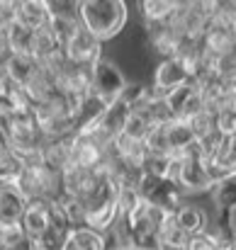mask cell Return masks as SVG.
Returning a JSON list of instances; mask_svg holds the SVG:
<instances>
[{"label":"cell","instance_id":"6da1fadb","mask_svg":"<svg viewBox=\"0 0 236 250\" xmlns=\"http://www.w3.org/2000/svg\"><path fill=\"white\" fill-rule=\"evenodd\" d=\"M76 15L88 34H93L97 42H110L124 29L129 7L119 0H88L76 2Z\"/></svg>","mask_w":236,"mask_h":250},{"label":"cell","instance_id":"7a4b0ae2","mask_svg":"<svg viewBox=\"0 0 236 250\" xmlns=\"http://www.w3.org/2000/svg\"><path fill=\"white\" fill-rule=\"evenodd\" d=\"M117 194H119V187H117V182L110 177V172L105 167L102 175L97 177L95 187L88 192V197L80 199L83 202V211H85V226L97 229L102 233H110L115 229L117 219H119Z\"/></svg>","mask_w":236,"mask_h":250},{"label":"cell","instance_id":"3957f363","mask_svg":"<svg viewBox=\"0 0 236 250\" xmlns=\"http://www.w3.org/2000/svg\"><path fill=\"white\" fill-rule=\"evenodd\" d=\"M137 192L144 202H149L151 207L161 209L163 214H175L183 204H185V192L180 189V185L170 177H154L149 172L142 170V177L137 182Z\"/></svg>","mask_w":236,"mask_h":250},{"label":"cell","instance_id":"277c9868","mask_svg":"<svg viewBox=\"0 0 236 250\" xmlns=\"http://www.w3.org/2000/svg\"><path fill=\"white\" fill-rule=\"evenodd\" d=\"M173 180L180 185V189L185 194H200V192H210L214 187L210 170H207V161L202 158V153L195 148H190L188 153H183L175 161V175Z\"/></svg>","mask_w":236,"mask_h":250},{"label":"cell","instance_id":"5b68a950","mask_svg":"<svg viewBox=\"0 0 236 250\" xmlns=\"http://www.w3.org/2000/svg\"><path fill=\"white\" fill-rule=\"evenodd\" d=\"M127 78H124V73L110 61V59H100L95 66H93V71H90V92L97 97V100H102L105 104H112V102H117L119 97H122V92H124V87H127Z\"/></svg>","mask_w":236,"mask_h":250},{"label":"cell","instance_id":"8992f818","mask_svg":"<svg viewBox=\"0 0 236 250\" xmlns=\"http://www.w3.org/2000/svg\"><path fill=\"white\" fill-rule=\"evenodd\" d=\"M165 104H168L173 119H183V122H192L200 112H205V100H202L200 85L195 81L165 95Z\"/></svg>","mask_w":236,"mask_h":250},{"label":"cell","instance_id":"52a82bcc","mask_svg":"<svg viewBox=\"0 0 236 250\" xmlns=\"http://www.w3.org/2000/svg\"><path fill=\"white\" fill-rule=\"evenodd\" d=\"M192 83V73L185 68V63L183 61H178L175 56H170V59H161V63L156 66V71H154V83L151 87L156 90L158 95H170L173 90H178V87H183V85Z\"/></svg>","mask_w":236,"mask_h":250},{"label":"cell","instance_id":"ba28073f","mask_svg":"<svg viewBox=\"0 0 236 250\" xmlns=\"http://www.w3.org/2000/svg\"><path fill=\"white\" fill-rule=\"evenodd\" d=\"M64 56H66V61H71L76 66L93 68L102 59V42H97L93 34H88L80 27L78 32L73 34V39L64 46Z\"/></svg>","mask_w":236,"mask_h":250},{"label":"cell","instance_id":"9c48e42d","mask_svg":"<svg viewBox=\"0 0 236 250\" xmlns=\"http://www.w3.org/2000/svg\"><path fill=\"white\" fill-rule=\"evenodd\" d=\"M202 46L210 56L214 59H222L227 54H232L236 49V34L232 24H224V22H212L210 29L205 32L202 37Z\"/></svg>","mask_w":236,"mask_h":250},{"label":"cell","instance_id":"30bf717a","mask_svg":"<svg viewBox=\"0 0 236 250\" xmlns=\"http://www.w3.org/2000/svg\"><path fill=\"white\" fill-rule=\"evenodd\" d=\"M210 197L214 202L217 214L224 216V229L232 233V219L236 216V177L214 182V187L210 189Z\"/></svg>","mask_w":236,"mask_h":250},{"label":"cell","instance_id":"8fae6325","mask_svg":"<svg viewBox=\"0 0 236 250\" xmlns=\"http://www.w3.org/2000/svg\"><path fill=\"white\" fill-rule=\"evenodd\" d=\"M165 139H168V151H170V158H180L183 153H188L190 148L197 146V136L190 126V122H183V119H173L165 124Z\"/></svg>","mask_w":236,"mask_h":250},{"label":"cell","instance_id":"7c38bea8","mask_svg":"<svg viewBox=\"0 0 236 250\" xmlns=\"http://www.w3.org/2000/svg\"><path fill=\"white\" fill-rule=\"evenodd\" d=\"M49 226H51V202H42V199L27 202V209L22 216V229L27 231V236L37 241L47 233Z\"/></svg>","mask_w":236,"mask_h":250},{"label":"cell","instance_id":"4fadbf2b","mask_svg":"<svg viewBox=\"0 0 236 250\" xmlns=\"http://www.w3.org/2000/svg\"><path fill=\"white\" fill-rule=\"evenodd\" d=\"M175 224L188 233V236H197L202 231H210V216L207 211L200 207V204H192V202H185L175 214H173Z\"/></svg>","mask_w":236,"mask_h":250},{"label":"cell","instance_id":"5bb4252c","mask_svg":"<svg viewBox=\"0 0 236 250\" xmlns=\"http://www.w3.org/2000/svg\"><path fill=\"white\" fill-rule=\"evenodd\" d=\"M51 2H17V22L29 27L32 32H39L51 24Z\"/></svg>","mask_w":236,"mask_h":250},{"label":"cell","instance_id":"9a60e30c","mask_svg":"<svg viewBox=\"0 0 236 250\" xmlns=\"http://www.w3.org/2000/svg\"><path fill=\"white\" fill-rule=\"evenodd\" d=\"M69 248L71 250H110V233H102L90 226H76L71 229L69 236Z\"/></svg>","mask_w":236,"mask_h":250},{"label":"cell","instance_id":"2e32d148","mask_svg":"<svg viewBox=\"0 0 236 250\" xmlns=\"http://www.w3.org/2000/svg\"><path fill=\"white\" fill-rule=\"evenodd\" d=\"M39 66H42V63H39L34 56L12 54V56H10V61H7V78H10V81H15L17 85H22V87H27V85L37 78Z\"/></svg>","mask_w":236,"mask_h":250},{"label":"cell","instance_id":"e0dca14e","mask_svg":"<svg viewBox=\"0 0 236 250\" xmlns=\"http://www.w3.org/2000/svg\"><path fill=\"white\" fill-rule=\"evenodd\" d=\"M183 2H139V15L146 27L173 22L180 15Z\"/></svg>","mask_w":236,"mask_h":250},{"label":"cell","instance_id":"ac0fdd59","mask_svg":"<svg viewBox=\"0 0 236 250\" xmlns=\"http://www.w3.org/2000/svg\"><path fill=\"white\" fill-rule=\"evenodd\" d=\"M7 37V46L10 54H22V56H32V42H34V32L29 27H24L22 22H12L5 32Z\"/></svg>","mask_w":236,"mask_h":250},{"label":"cell","instance_id":"d6986e66","mask_svg":"<svg viewBox=\"0 0 236 250\" xmlns=\"http://www.w3.org/2000/svg\"><path fill=\"white\" fill-rule=\"evenodd\" d=\"M0 250H37V241L20 226L0 229Z\"/></svg>","mask_w":236,"mask_h":250},{"label":"cell","instance_id":"ffe728a7","mask_svg":"<svg viewBox=\"0 0 236 250\" xmlns=\"http://www.w3.org/2000/svg\"><path fill=\"white\" fill-rule=\"evenodd\" d=\"M232 243V236L224 233V231H202L197 236H190L188 241V248L185 250H224L229 248Z\"/></svg>","mask_w":236,"mask_h":250},{"label":"cell","instance_id":"44dd1931","mask_svg":"<svg viewBox=\"0 0 236 250\" xmlns=\"http://www.w3.org/2000/svg\"><path fill=\"white\" fill-rule=\"evenodd\" d=\"M214 122H217V131L219 134H224V136L236 134V109L232 104V100L214 112Z\"/></svg>","mask_w":236,"mask_h":250},{"label":"cell","instance_id":"7402d4cb","mask_svg":"<svg viewBox=\"0 0 236 250\" xmlns=\"http://www.w3.org/2000/svg\"><path fill=\"white\" fill-rule=\"evenodd\" d=\"M15 17H17V2H0V32H7Z\"/></svg>","mask_w":236,"mask_h":250},{"label":"cell","instance_id":"603a6c76","mask_svg":"<svg viewBox=\"0 0 236 250\" xmlns=\"http://www.w3.org/2000/svg\"><path fill=\"white\" fill-rule=\"evenodd\" d=\"M12 151V146H10V136H7V129H5V124L0 122V161L7 156Z\"/></svg>","mask_w":236,"mask_h":250},{"label":"cell","instance_id":"cb8c5ba5","mask_svg":"<svg viewBox=\"0 0 236 250\" xmlns=\"http://www.w3.org/2000/svg\"><path fill=\"white\" fill-rule=\"evenodd\" d=\"M232 238H234V241H236V216H234V219H232Z\"/></svg>","mask_w":236,"mask_h":250},{"label":"cell","instance_id":"d4e9b609","mask_svg":"<svg viewBox=\"0 0 236 250\" xmlns=\"http://www.w3.org/2000/svg\"><path fill=\"white\" fill-rule=\"evenodd\" d=\"M232 250H236V241H234V238H232Z\"/></svg>","mask_w":236,"mask_h":250},{"label":"cell","instance_id":"484cf974","mask_svg":"<svg viewBox=\"0 0 236 250\" xmlns=\"http://www.w3.org/2000/svg\"><path fill=\"white\" fill-rule=\"evenodd\" d=\"M232 104H234V109H236V97H234V100H232Z\"/></svg>","mask_w":236,"mask_h":250},{"label":"cell","instance_id":"4316f807","mask_svg":"<svg viewBox=\"0 0 236 250\" xmlns=\"http://www.w3.org/2000/svg\"><path fill=\"white\" fill-rule=\"evenodd\" d=\"M234 34H236V24H234Z\"/></svg>","mask_w":236,"mask_h":250},{"label":"cell","instance_id":"83f0119b","mask_svg":"<svg viewBox=\"0 0 236 250\" xmlns=\"http://www.w3.org/2000/svg\"><path fill=\"white\" fill-rule=\"evenodd\" d=\"M110 250H119V248H110Z\"/></svg>","mask_w":236,"mask_h":250}]
</instances>
